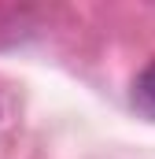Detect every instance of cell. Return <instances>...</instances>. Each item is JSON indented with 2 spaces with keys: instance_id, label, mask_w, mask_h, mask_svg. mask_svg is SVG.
I'll return each mask as SVG.
<instances>
[{
  "instance_id": "cell-1",
  "label": "cell",
  "mask_w": 155,
  "mask_h": 159,
  "mask_svg": "<svg viewBox=\"0 0 155 159\" xmlns=\"http://www.w3.org/2000/svg\"><path fill=\"white\" fill-rule=\"evenodd\" d=\"M133 104H137L148 119H155V63H148V67L137 74V81H133Z\"/></svg>"
}]
</instances>
